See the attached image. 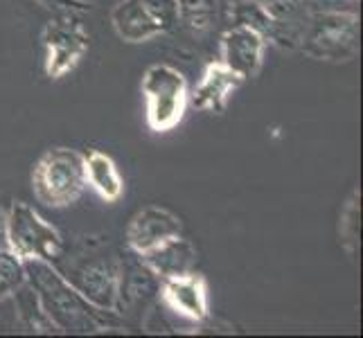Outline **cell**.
Returning a JSON list of instances; mask_svg holds the SVG:
<instances>
[{"label":"cell","instance_id":"obj_1","mask_svg":"<svg viewBox=\"0 0 363 338\" xmlns=\"http://www.w3.org/2000/svg\"><path fill=\"white\" fill-rule=\"evenodd\" d=\"M28 286L36 293L45 316L61 334H102L127 329L116 311H104L91 305L50 261L23 259Z\"/></svg>","mask_w":363,"mask_h":338},{"label":"cell","instance_id":"obj_8","mask_svg":"<svg viewBox=\"0 0 363 338\" xmlns=\"http://www.w3.org/2000/svg\"><path fill=\"white\" fill-rule=\"evenodd\" d=\"M160 278L149 269L143 257L127 248L120 253V284L116 314L127 327H145V318L152 314L160 298Z\"/></svg>","mask_w":363,"mask_h":338},{"label":"cell","instance_id":"obj_9","mask_svg":"<svg viewBox=\"0 0 363 338\" xmlns=\"http://www.w3.org/2000/svg\"><path fill=\"white\" fill-rule=\"evenodd\" d=\"M257 5L264 18L267 41L296 52L314 11L328 7L325 0H259Z\"/></svg>","mask_w":363,"mask_h":338},{"label":"cell","instance_id":"obj_5","mask_svg":"<svg viewBox=\"0 0 363 338\" xmlns=\"http://www.w3.org/2000/svg\"><path fill=\"white\" fill-rule=\"evenodd\" d=\"M145 97V120L149 131L169 133L179 127L190 106V84L185 74L169 64H152L140 81Z\"/></svg>","mask_w":363,"mask_h":338},{"label":"cell","instance_id":"obj_22","mask_svg":"<svg viewBox=\"0 0 363 338\" xmlns=\"http://www.w3.org/2000/svg\"><path fill=\"white\" fill-rule=\"evenodd\" d=\"M41 7H45L52 14H61V11H77V14H84V11H91L93 3H86V0H34Z\"/></svg>","mask_w":363,"mask_h":338},{"label":"cell","instance_id":"obj_19","mask_svg":"<svg viewBox=\"0 0 363 338\" xmlns=\"http://www.w3.org/2000/svg\"><path fill=\"white\" fill-rule=\"evenodd\" d=\"M11 298H14V303H16V311L21 316V322L25 325V329H30L34 334H59L52 320L45 316L39 298H36V293L28 286V282H25Z\"/></svg>","mask_w":363,"mask_h":338},{"label":"cell","instance_id":"obj_25","mask_svg":"<svg viewBox=\"0 0 363 338\" xmlns=\"http://www.w3.org/2000/svg\"><path fill=\"white\" fill-rule=\"evenodd\" d=\"M347 3H357V0H347Z\"/></svg>","mask_w":363,"mask_h":338},{"label":"cell","instance_id":"obj_6","mask_svg":"<svg viewBox=\"0 0 363 338\" xmlns=\"http://www.w3.org/2000/svg\"><path fill=\"white\" fill-rule=\"evenodd\" d=\"M7 248L21 259H43L55 264L66 250V240L57 225L45 221L25 201H11L7 215Z\"/></svg>","mask_w":363,"mask_h":338},{"label":"cell","instance_id":"obj_16","mask_svg":"<svg viewBox=\"0 0 363 338\" xmlns=\"http://www.w3.org/2000/svg\"><path fill=\"white\" fill-rule=\"evenodd\" d=\"M111 25L124 43H147L162 36V30L147 11L143 0H120L111 9Z\"/></svg>","mask_w":363,"mask_h":338},{"label":"cell","instance_id":"obj_14","mask_svg":"<svg viewBox=\"0 0 363 338\" xmlns=\"http://www.w3.org/2000/svg\"><path fill=\"white\" fill-rule=\"evenodd\" d=\"M140 257L160 280L192 273L196 271V264H199L196 246L190 240H185L183 235H177V237H172V240H165L162 244L149 248L147 253H140Z\"/></svg>","mask_w":363,"mask_h":338},{"label":"cell","instance_id":"obj_13","mask_svg":"<svg viewBox=\"0 0 363 338\" xmlns=\"http://www.w3.org/2000/svg\"><path fill=\"white\" fill-rule=\"evenodd\" d=\"M244 84V79L230 68H226L219 59L206 64L201 79L190 91V106L196 111L210 113V116H223L228 108L233 93Z\"/></svg>","mask_w":363,"mask_h":338},{"label":"cell","instance_id":"obj_11","mask_svg":"<svg viewBox=\"0 0 363 338\" xmlns=\"http://www.w3.org/2000/svg\"><path fill=\"white\" fill-rule=\"evenodd\" d=\"M160 303L177 316L201 325L210 316L208 280L201 273H185L160 282Z\"/></svg>","mask_w":363,"mask_h":338},{"label":"cell","instance_id":"obj_12","mask_svg":"<svg viewBox=\"0 0 363 338\" xmlns=\"http://www.w3.org/2000/svg\"><path fill=\"white\" fill-rule=\"evenodd\" d=\"M177 235H183V221L172 210L162 205H147L131 217L124 230V244L140 255Z\"/></svg>","mask_w":363,"mask_h":338},{"label":"cell","instance_id":"obj_24","mask_svg":"<svg viewBox=\"0 0 363 338\" xmlns=\"http://www.w3.org/2000/svg\"><path fill=\"white\" fill-rule=\"evenodd\" d=\"M230 3H259V0H230Z\"/></svg>","mask_w":363,"mask_h":338},{"label":"cell","instance_id":"obj_7","mask_svg":"<svg viewBox=\"0 0 363 338\" xmlns=\"http://www.w3.org/2000/svg\"><path fill=\"white\" fill-rule=\"evenodd\" d=\"M41 43L45 50V74L50 79H61L77 68L91 50V34L86 32L77 11H61L43 25Z\"/></svg>","mask_w":363,"mask_h":338},{"label":"cell","instance_id":"obj_21","mask_svg":"<svg viewBox=\"0 0 363 338\" xmlns=\"http://www.w3.org/2000/svg\"><path fill=\"white\" fill-rule=\"evenodd\" d=\"M162 34H172L179 25V0H143Z\"/></svg>","mask_w":363,"mask_h":338},{"label":"cell","instance_id":"obj_17","mask_svg":"<svg viewBox=\"0 0 363 338\" xmlns=\"http://www.w3.org/2000/svg\"><path fill=\"white\" fill-rule=\"evenodd\" d=\"M84 171H86V185L93 187L95 194L106 203H118L124 194V179L116 165V160L108 154L91 149L84 154Z\"/></svg>","mask_w":363,"mask_h":338},{"label":"cell","instance_id":"obj_15","mask_svg":"<svg viewBox=\"0 0 363 338\" xmlns=\"http://www.w3.org/2000/svg\"><path fill=\"white\" fill-rule=\"evenodd\" d=\"M221 25L219 0H179V25L172 34L185 36L187 43L206 47Z\"/></svg>","mask_w":363,"mask_h":338},{"label":"cell","instance_id":"obj_2","mask_svg":"<svg viewBox=\"0 0 363 338\" xmlns=\"http://www.w3.org/2000/svg\"><path fill=\"white\" fill-rule=\"evenodd\" d=\"M91 305L116 311L118 284H120V250L106 240L82 237L52 264Z\"/></svg>","mask_w":363,"mask_h":338},{"label":"cell","instance_id":"obj_18","mask_svg":"<svg viewBox=\"0 0 363 338\" xmlns=\"http://www.w3.org/2000/svg\"><path fill=\"white\" fill-rule=\"evenodd\" d=\"M336 240L343 253L357 261L361 248V187H352V192L345 196L339 210V221H336Z\"/></svg>","mask_w":363,"mask_h":338},{"label":"cell","instance_id":"obj_10","mask_svg":"<svg viewBox=\"0 0 363 338\" xmlns=\"http://www.w3.org/2000/svg\"><path fill=\"white\" fill-rule=\"evenodd\" d=\"M267 36L259 28L250 23H233L226 25L219 34V61L240 77L255 79L264 66Z\"/></svg>","mask_w":363,"mask_h":338},{"label":"cell","instance_id":"obj_3","mask_svg":"<svg viewBox=\"0 0 363 338\" xmlns=\"http://www.w3.org/2000/svg\"><path fill=\"white\" fill-rule=\"evenodd\" d=\"M359 14L339 7H320L314 11L298 45V52L328 64H347L361 52Z\"/></svg>","mask_w":363,"mask_h":338},{"label":"cell","instance_id":"obj_23","mask_svg":"<svg viewBox=\"0 0 363 338\" xmlns=\"http://www.w3.org/2000/svg\"><path fill=\"white\" fill-rule=\"evenodd\" d=\"M7 215H9V203L0 198V248H7Z\"/></svg>","mask_w":363,"mask_h":338},{"label":"cell","instance_id":"obj_20","mask_svg":"<svg viewBox=\"0 0 363 338\" xmlns=\"http://www.w3.org/2000/svg\"><path fill=\"white\" fill-rule=\"evenodd\" d=\"M25 282L28 278H25L23 259L9 248H0V303L9 300Z\"/></svg>","mask_w":363,"mask_h":338},{"label":"cell","instance_id":"obj_4","mask_svg":"<svg viewBox=\"0 0 363 338\" xmlns=\"http://www.w3.org/2000/svg\"><path fill=\"white\" fill-rule=\"evenodd\" d=\"M84 154L70 147H52L32 167V192L48 208H70L86 192Z\"/></svg>","mask_w":363,"mask_h":338}]
</instances>
